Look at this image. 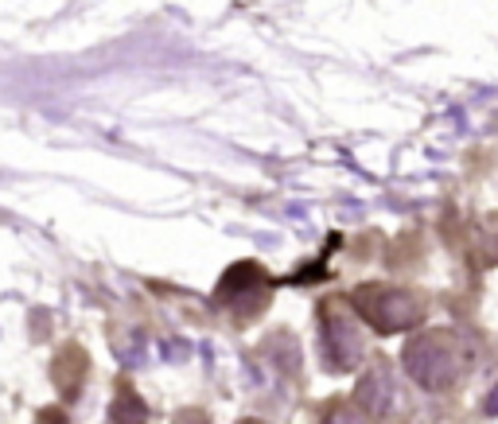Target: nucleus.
Here are the masks:
<instances>
[{
    "label": "nucleus",
    "instance_id": "f257e3e1",
    "mask_svg": "<svg viewBox=\"0 0 498 424\" xmlns=\"http://www.w3.org/2000/svg\"><path fill=\"white\" fill-rule=\"evenodd\" d=\"M405 374L429 394H448L460 386L463 370L471 366V351L455 331H425L417 335L401 355Z\"/></svg>",
    "mask_w": 498,
    "mask_h": 424
},
{
    "label": "nucleus",
    "instance_id": "f03ea898",
    "mask_svg": "<svg viewBox=\"0 0 498 424\" xmlns=\"http://www.w3.org/2000/svg\"><path fill=\"white\" fill-rule=\"evenodd\" d=\"M351 307L378 335L412 331V327L425 323V312H429L417 292L397 289V284H358L351 292Z\"/></svg>",
    "mask_w": 498,
    "mask_h": 424
},
{
    "label": "nucleus",
    "instance_id": "7ed1b4c3",
    "mask_svg": "<svg viewBox=\"0 0 498 424\" xmlns=\"http://www.w3.org/2000/svg\"><path fill=\"white\" fill-rule=\"evenodd\" d=\"M355 405L374 424H401L412 412L405 381H401L394 363H386V358H374V366L363 370V378L355 386Z\"/></svg>",
    "mask_w": 498,
    "mask_h": 424
},
{
    "label": "nucleus",
    "instance_id": "20e7f679",
    "mask_svg": "<svg viewBox=\"0 0 498 424\" xmlns=\"http://www.w3.org/2000/svg\"><path fill=\"white\" fill-rule=\"evenodd\" d=\"M269 296H273L269 273H265L257 261H238L222 273V281L215 289V304L226 307L238 323H246V320H253V315L265 312Z\"/></svg>",
    "mask_w": 498,
    "mask_h": 424
},
{
    "label": "nucleus",
    "instance_id": "39448f33",
    "mask_svg": "<svg viewBox=\"0 0 498 424\" xmlns=\"http://www.w3.org/2000/svg\"><path fill=\"white\" fill-rule=\"evenodd\" d=\"M320 335H323V355L331 370H355L366 358V335L351 315V307L339 296L320 304Z\"/></svg>",
    "mask_w": 498,
    "mask_h": 424
},
{
    "label": "nucleus",
    "instance_id": "423d86ee",
    "mask_svg": "<svg viewBox=\"0 0 498 424\" xmlns=\"http://www.w3.org/2000/svg\"><path fill=\"white\" fill-rule=\"evenodd\" d=\"M86 351L82 347H62V355L55 358V366H51V378H55V386H59V394L62 397H78V389H82V378H86Z\"/></svg>",
    "mask_w": 498,
    "mask_h": 424
},
{
    "label": "nucleus",
    "instance_id": "0eeeda50",
    "mask_svg": "<svg viewBox=\"0 0 498 424\" xmlns=\"http://www.w3.org/2000/svg\"><path fill=\"white\" fill-rule=\"evenodd\" d=\"M144 420H148V405L133 394L129 386H125L121 394L113 397V405H110V424H144Z\"/></svg>",
    "mask_w": 498,
    "mask_h": 424
},
{
    "label": "nucleus",
    "instance_id": "6e6552de",
    "mask_svg": "<svg viewBox=\"0 0 498 424\" xmlns=\"http://www.w3.org/2000/svg\"><path fill=\"white\" fill-rule=\"evenodd\" d=\"M475 253H479L483 265H498V215L479 218V226H475Z\"/></svg>",
    "mask_w": 498,
    "mask_h": 424
},
{
    "label": "nucleus",
    "instance_id": "1a4fd4ad",
    "mask_svg": "<svg viewBox=\"0 0 498 424\" xmlns=\"http://www.w3.org/2000/svg\"><path fill=\"white\" fill-rule=\"evenodd\" d=\"M323 424H366V412H358V409H351V405H339V409L327 412Z\"/></svg>",
    "mask_w": 498,
    "mask_h": 424
},
{
    "label": "nucleus",
    "instance_id": "9d476101",
    "mask_svg": "<svg viewBox=\"0 0 498 424\" xmlns=\"http://www.w3.org/2000/svg\"><path fill=\"white\" fill-rule=\"evenodd\" d=\"M483 412H486V417H498V386L491 389V394H486V401H483Z\"/></svg>",
    "mask_w": 498,
    "mask_h": 424
},
{
    "label": "nucleus",
    "instance_id": "9b49d317",
    "mask_svg": "<svg viewBox=\"0 0 498 424\" xmlns=\"http://www.w3.org/2000/svg\"><path fill=\"white\" fill-rule=\"evenodd\" d=\"M176 424H207V417H203V412H195V409H191V412H184V417H179Z\"/></svg>",
    "mask_w": 498,
    "mask_h": 424
},
{
    "label": "nucleus",
    "instance_id": "f8f14e48",
    "mask_svg": "<svg viewBox=\"0 0 498 424\" xmlns=\"http://www.w3.org/2000/svg\"><path fill=\"white\" fill-rule=\"evenodd\" d=\"M241 424H261V420H241Z\"/></svg>",
    "mask_w": 498,
    "mask_h": 424
}]
</instances>
